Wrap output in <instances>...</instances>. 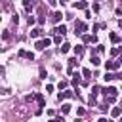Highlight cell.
Here are the masks:
<instances>
[{
    "instance_id": "cell-4",
    "label": "cell",
    "mask_w": 122,
    "mask_h": 122,
    "mask_svg": "<svg viewBox=\"0 0 122 122\" xmlns=\"http://www.w3.org/2000/svg\"><path fill=\"white\" fill-rule=\"evenodd\" d=\"M42 34H44V30H42L40 27H36V29L30 30V38H38V36H42Z\"/></svg>"
},
{
    "instance_id": "cell-25",
    "label": "cell",
    "mask_w": 122,
    "mask_h": 122,
    "mask_svg": "<svg viewBox=\"0 0 122 122\" xmlns=\"http://www.w3.org/2000/svg\"><path fill=\"white\" fill-rule=\"evenodd\" d=\"M61 36H63V34H57V36L53 38V42H55V44H61Z\"/></svg>"
},
{
    "instance_id": "cell-20",
    "label": "cell",
    "mask_w": 122,
    "mask_h": 122,
    "mask_svg": "<svg viewBox=\"0 0 122 122\" xmlns=\"http://www.w3.org/2000/svg\"><path fill=\"white\" fill-rule=\"evenodd\" d=\"M23 4H25V10H27V11H30V10H32V4H30L29 0H23Z\"/></svg>"
},
{
    "instance_id": "cell-30",
    "label": "cell",
    "mask_w": 122,
    "mask_h": 122,
    "mask_svg": "<svg viewBox=\"0 0 122 122\" xmlns=\"http://www.w3.org/2000/svg\"><path fill=\"white\" fill-rule=\"evenodd\" d=\"M97 122H111V120H107V118H99Z\"/></svg>"
},
{
    "instance_id": "cell-23",
    "label": "cell",
    "mask_w": 122,
    "mask_h": 122,
    "mask_svg": "<svg viewBox=\"0 0 122 122\" xmlns=\"http://www.w3.org/2000/svg\"><path fill=\"white\" fill-rule=\"evenodd\" d=\"M57 86H59V90H65V88H67V82H65V80H61Z\"/></svg>"
},
{
    "instance_id": "cell-18",
    "label": "cell",
    "mask_w": 122,
    "mask_h": 122,
    "mask_svg": "<svg viewBox=\"0 0 122 122\" xmlns=\"http://www.w3.org/2000/svg\"><path fill=\"white\" fill-rule=\"evenodd\" d=\"M82 51H84L82 46H74V53H76V55H82Z\"/></svg>"
},
{
    "instance_id": "cell-17",
    "label": "cell",
    "mask_w": 122,
    "mask_h": 122,
    "mask_svg": "<svg viewBox=\"0 0 122 122\" xmlns=\"http://www.w3.org/2000/svg\"><path fill=\"white\" fill-rule=\"evenodd\" d=\"M82 42H92V34H82Z\"/></svg>"
},
{
    "instance_id": "cell-27",
    "label": "cell",
    "mask_w": 122,
    "mask_h": 122,
    "mask_svg": "<svg viewBox=\"0 0 122 122\" xmlns=\"http://www.w3.org/2000/svg\"><path fill=\"white\" fill-rule=\"evenodd\" d=\"M88 101H90V105H95V95H93V93H92V95H90V99H88Z\"/></svg>"
},
{
    "instance_id": "cell-1",
    "label": "cell",
    "mask_w": 122,
    "mask_h": 122,
    "mask_svg": "<svg viewBox=\"0 0 122 122\" xmlns=\"http://www.w3.org/2000/svg\"><path fill=\"white\" fill-rule=\"evenodd\" d=\"M84 30H88V25L84 21H74V32L76 34H84Z\"/></svg>"
},
{
    "instance_id": "cell-12",
    "label": "cell",
    "mask_w": 122,
    "mask_h": 122,
    "mask_svg": "<svg viewBox=\"0 0 122 122\" xmlns=\"http://www.w3.org/2000/svg\"><path fill=\"white\" fill-rule=\"evenodd\" d=\"M103 78H105V82H111V80H114V72H111V71H107Z\"/></svg>"
},
{
    "instance_id": "cell-34",
    "label": "cell",
    "mask_w": 122,
    "mask_h": 122,
    "mask_svg": "<svg viewBox=\"0 0 122 122\" xmlns=\"http://www.w3.org/2000/svg\"><path fill=\"white\" fill-rule=\"evenodd\" d=\"M74 122H80V120H74Z\"/></svg>"
},
{
    "instance_id": "cell-2",
    "label": "cell",
    "mask_w": 122,
    "mask_h": 122,
    "mask_svg": "<svg viewBox=\"0 0 122 122\" xmlns=\"http://www.w3.org/2000/svg\"><path fill=\"white\" fill-rule=\"evenodd\" d=\"M34 46H36V50H44V48L50 46V38H42V40H38Z\"/></svg>"
},
{
    "instance_id": "cell-6",
    "label": "cell",
    "mask_w": 122,
    "mask_h": 122,
    "mask_svg": "<svg viewBox=\"0 0 122 122\" xmlns=\"http://www.w3.org/2000/svg\"><path fill=\"white\" fill-rule=\"evenodd\" d=\"M63 15H65V13H61V11H53V13H51V21H53V23H59Z\"/></svg>"
},
{
    "instance_id": "cell-31",
    "label": "cell",
    "mask_w": 122,
    "mask_h": 122,
    "mask_svg": "<svg viewBox=\"0 0 122 122\" xmlns=\"http://www.w3.org/2000/svg\"><path fill=\"white\" fill-rule=\"evenodd\" d=\"M118 27H120V29H122V19H120V21H118Z\"/></svg>"
},
{
    "instance_id": "cell-5",
    "label": "cell",
    "mask_w": 122,
    "mask_h": 122,
    "mask_svg": "<svg viewBox=\"0 0 122 122\" xmlns=\"http://www.w3.org/2000/svg\"><path fill=\"white\" fill-rule=\"evenodd\" d=\"M74 8L76 10H86L88 8V2L86 0H78V2H74Z\"/></svg>"
},
{
    "instance_id": "cell-26",
    "label": "cell",
    "mask_w": 122,
    "mask_h": 122,
    "mask_svg": "<svg viewBox=\"0 0 122 122\" xmlns=\"http://www.w3.org/2000/svg\"><path fill=\"white\" fill-rule=\"evenodd\" d=\"M82 74H84L86 78H90V74H92V72H90V69H84V71H82Z\"/></svg>"
},
{
    "instance_id": "cell-9",
    "label": "cell",
    "mask_w": 122,
    "mask_h": 122,
    "mask_svg": "<svg viewBox=\"0 0 122 122\" xmlns=\"http://www.w3.org/2000/svg\"><path fill=\"white\" fill-rule=\"evenodd\" d=\"M72 95H74L72 92H63V93H59V95H57V99H59V101H63V99H67V97H72Z\"/></svg>"
},
{
    "instance_id": "cell-11",
    "label": "cell",
    "mask_w": 122,
    "mask_h": 122,
    "mask_svg": "<svg viewBox=\"0 0 122 122\" xmlns=\"http://www.w3.org/2000/svg\"><path fill=\"white\" fill-rule=\"evenodd\" d=\"M109 38H111V42H112V44H118V42H120V36H118L116 32H111V34H109Z\"/></svg>"
},
{
    "instance_id": "cell-15",
    "label": "cell",
    "mask_w": 122,
    "mask_h": 122,
    "mask_svg": "<svg viewBox=\"0 0 122 122\" xmlns=\"http://www.w3.org/2000/svg\"><path fill=\"white\" fill-rule=\"evenodd\" d=\"M90 61H92V65H93V67H97V65H101V59H99L97 55H93V57H92Z\"/></svg>"
},
{
    "instance_id": "cell-32",
    "label": "cell",
    "mask_w": 122,
    "mask_h": 122,
    "mask_svg": "<svg viewBox=\"0 0 122 122\" xmlns=\"http://www.w3.org/2000/svg\"><path fill=\"white\" fill-rule=\"evenodd\" d=\"M65 2H67V0H61V4H65Z\"/></svg>"
},
{
    "instance_id": "cell-16",
    "label": "cell",
    "mask_w": 122,
    "mask_h": 122,
    "mask_svg": "<svg viewBox=\"0 0 122 122\" xmlns=\"http://www.w3.org/2000/svg\"><path fill=\"white\" fill-rule=\"evenodd\" d=\"M120 51H122V46H118V48H112V50H111V55H118Z\"/></svg>"
},
{
    "instance_id": "cell-19",
    "label": "cell",
    "mask_w": 122,
    "mask_h": 122,
    "mask_svg": "<svg viewBox=\"0 0 122 122\" xmlns=\"http://www.w3.org/2000/svg\"><path fill=\"white\" fill-rule=\"evenodd\" d=\"M105 97H107V103H109V105L116 101V95H105Z\"/></svg>"
},
{
    "instance_id": "cell-10",
    "label": "cell",
    "mask_w": 122,
    "mask_h": 122,
    "mask_svg": "<svg viewBox=\"0 0 122 122\" xmlns=\"http://www.w3.org/2000/svg\"><path fill=\"white\" fill-rule=\"evenodd\" d=\"M36 101H38V109L46 107V103H44V95H42V93H36Z\"/></svg>"
},
{
    "instance_id": "cell-21",
    "label": "cell",
    "mask_w": 122,
    "mask_h": 122,
    "mask_svg": "<svg viewBox=\"0 0 122 122\" xmlns=\"http://www.w3.org/2000/svg\"><path fill=\"white\" fill-rule=\"evenodd\" d=\"M25 57H27L29 61H32V59H34V53H32V51H25Z\"/></svg>"
},
{
    "instance_id": "cell-22",
    "label": "cell",
    "mask_w": 122,
    "mask_h": 122,
    "mask_svg": "<svg viewBox=\"0 0 122 122\" xmlns=\"http://www.w3.org/2000/svg\"><path fill=\"white\" fill-rule=\"evenodd\" d=\"M61 111H63V114H67V112L71 111V105H67V103H65V105L61 107Z\"/></svg>"
},
{
    "instance_id": "cell-3",
    "label": "cell",
    "mask_w": 122,
    "mask_h": 122,
    "mask_svg": "<svg viewBox=\"0 0 122 122\" xmlns=\"http://www.w3.org/2000/svg\"><path fill=\"white\" fill-rule=\"evenodd\" d=\"M103 93H105V95H116V93H118V90H116L114 86H107V88L103 90Z\"/></svg>"
},
{
    "instance_id": "cell-13",
    "label": "cell",
    "mask_w": 122,
    "mask_h": 122,
    "mask_svg": "<svg viewBox=\"0 0 122 122\" xmlns=\"http://www.w3.org/2000/svg\"><path fill=\"white\" fill-rule=\"evenodd\" d=\"M111 114H112V116H120V114H122V107H114V109L111 111Z\"/></svg>"
},
{
    "instance_id": "cell-7",
    "label": "cell",
    "mask_w": 122,
    "mask_h": 122,
    "mask_svg": "<svg viewBox=\"0 0 122 122\" xmlns=\"http://www.w3.org/2000/svg\"><path fill=\"white\" fill-rule=\"evenodd\" d=\"M53 32H55V34H65V32H67V27H65V25H57V27L53 29Z\"/></svg>"
},
{
    "instance_id": "cell-33",
    "label": "cell",
    "mask_w": 122,
    "mask_h": 122,
    "mask_svg": "<svg viewBox=\"0 0 122 122\" xmlns=\"http://www.w3.org/2000/svg\"><path fill=\"white\" fill-rule=\"evenodd\" d=\"M118 122H122V118H120V120H118Z\"/></svg>"
},
{
    "instance_id": "cell-24",
    "label": "cell",
    "mask_w": 122,
    "mask_h": 122,
    "mask_svg": "<svg viewBox=\"0 0 122 122\" xmlns=\"http://www.w3.org/2000/svg\"><path fill=\"white\" fill-rule=\"evenodd\" d=\"M99 92H101V90H99V86H93V88H92V93H93V95H97Z\"/></svg>"
},
{
    "instance_id": "cell-14",
    "label": "cell",
    "mask_w": 122,
    "mask_h": 122,
    "mask_svg": "<svg viewBox=\"0 0 122 122\" xmlns=\"http://www.w3.org/2000/svg\"><path fill=\"white\" fill-rule=\"evenodd\" d=\"M69 50H71V44H67V42H63V44H61V53H67Z\"/></svg>"
},
{
    "instance_id": "cell-29",
    "label": "cell",
    "mask_w": 122,
    "mask_h": 122,
    "mask_svg": "<svg viewBox=\"0 0 122 122\" xmlns=\"http://www.w3.org/2000/svg\"><path fill=\"white\" fill-rule=\"evenodd\" d=\"M114 78H118V80H122V71H120V72H114Z\"/></svg>"
},
{
    "instance_id": "cell-28",
    "label": "cell",
    "mask_w": 122,
    "mask_h": 122,
    "mask_svg": "<svg viewBox=\"0 0 122 122\" xmlns=\"http://www.w3.org/2000/svg\"><path fill=\"white\" fill-rule=\"evenodd\" d=\"M99 109H101V112H107V109H109V103H105V105H101Z\"/></svg>"
},
{
    "instance_id": "cell-8",
    "label": "cell",
    "mask_w": 122,
    "mask_h": 122,
    "mask_svg": "<svg viewBox=\"0 0 122 122\" xmlns=\"http://www.w3.org/2000/svg\"><path fill=\"white\" fill-rule=\"evenodd\" d=\"M71 82H72V86H78V84L82 82V80H80V74H78V72H72V80H71Z\"/></svg>"
}]
</instances>
